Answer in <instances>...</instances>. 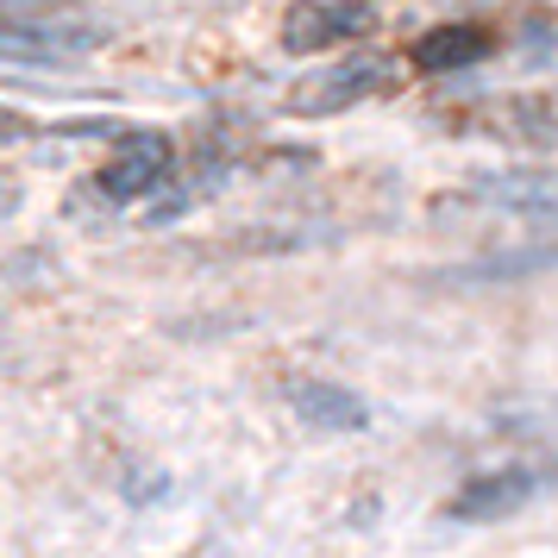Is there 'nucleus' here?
Wrapping results in <instances>:
<instances>
[{"mask_svg":"<svg viewBox=\"0 0 558 558\" xmlns=\"http://www.w3.org/2000/svg\"><path fill=\"white\" fill-rule=\"evenodd\" d=\"M295 414H302L307 427H332V433H357L371 427V408L357 402L352 389H339V383H295Z\"/></svg>","mask_w":558,"mask_h":558,"instance_id":"0eeeda50","label":"nucleus"},{"mask_svg":"<svg viewBox=\"0 0 558 558\" xmlns=\"http://www.w3.org/2000/svg\"><path fill=\"white\" fill-rule=\"evenodd\" d=\"M533 483L539 477L521 471V464H514V471H483V477H471L452 502H446V514H452V521H502V514H514V508L533 496Z\"/></svg>","mask_w":558,"mask_h":558,"instance_id":"39448f33","label":"nucleus"},{"mask_svg":"<svg viewBox=\"0 0 558 558\" xmlns=\"http://www.w3.org/2000/svg\"><path fill=\"white\" fill-rule=\"evenodd\" d=\"M107 45L101 20H63V13H38V20H0V57L13 63H70Z\"/></svg>","mask_w":558,"mask_h":558,"instance_id":"f257e3e1","label":"nucleus"},{"mask_svg":"<svg viewBox=\"0 0 558 558\" xmlns=\"http://www.w3.org/2000/svg\"><path fill=\"white\" fill-rule=\"evenodd\" d=\"M357 32H371V13L357 7H320V0H295L289 20H282V45L295 57H314V51H332Z\"/></svg>","mask_w":558,"mask_h":558,"instance_id":"20e7f679","label":"nucleus"},{"mask_svg":"<svg viewBox=\"0 0 558 558\" xmlns=\"http://www.w3.org/2000/svg\"><path fill=\"white\" fill-rule=\"evenodd\" d=\"M13 132H20V120H13V113H0V138H13Z\"/></svg>","mask_w":558,"mask_h":558,"instance_id":"6e6552de","label":"nucleus"},{"mask_svg":"<svg viewBox=\"0 0 558 558\" xmlns=\"http://www.w3.org/2000/svg\"><path fill=\"white\" fill-rule=\"evenodd\" d=\"M0 7H26V0H0Z\"/></svg>","mask_w":558,"mask_h":558,"instance_id":"1a4fd4ad","label":"nucleus"},{"mask_svg":"<svg viewBox=\"0 0 558 558\" xmlns=\"http://www.w3.org/2000/svg\"><path fill=\"white\" fill-rule=\"evenodd\" d=\"M377 88H389V63L383 57H345V63L295 82L289 88V113H339V107L371 101Z\"/></svg>","mask_w":558,"mask_h":558,"instance_id":"f03ea898","label":"nucleus"},{"mask_svg":"<svg viewBox=\"0 0 558 558\" xmlns=\"http://www.w3.org/2000/svg\"><path fill=\"white\" fill-rule=\"evenodd\" d=\"M483 57H489L483 26H433L414 38V70H427V76H452V70H471Z\"/></svg>","mask_w":558,"mask_h":558,"instance_id":"423d86ee","label":"nucleus"},{"mask_svg":"<svg viewBox=\"0 0 558 558\" xmlns=\"http://www.w3.org/2000/svg\"><path fill=\"white\" fill-rule=\"evenodd\" d=\"M170 177V138L163 132H126L101 163V189L113 202H145Z\"/></svg>","mask_w":558,"mask_h":558,"instance_id":"7ed1b4c3","label":"nucleus"}]
</instances>
